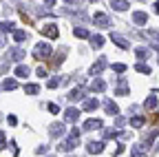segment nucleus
I'll return each mask as SVG.
<instances>
[{"mask_svg": "<svg viewBox=\"0 0 159 157\" xmlns=\"http://www.w3.org/2000/svg\"><path fill=\"white\" fill-rule=\"evenodd\" d=\"M77 146H80V128H71L69 137L60 142L57 150H60V153H71V150H73V148H77Z\"/></svg>", "mask_w": 159, "mask_h": 157, "instance_id": "f257e3e1", "label": "nucleus"}, {"mask_svg": "<svg viewBox=\"0 0 159 157\" xmlns=\"http://www.w3.org/2000/svg\"><path fill=\"white\" fill-rule=\"evenodd\" d=\"M51 55V44L49 42H38L35 49H33V58L35 60H49Z\"/></svg>", "mask_w": 159, "mask_h": 157, "instance_id": "f03ea898", "label": "nucleus"}, {"mask_svg": "<svg viewBox=\"0 0 159 157\" xmlns=\"http://www.w3.org/2000/svg\"><path fill=\"white\" fill-rule=\"evenodd\" d=\"M93 22H95L97 27H102V29H106V27L111 25V20H108V16H106V13H102V11H97V13L93 16Z\"/></svg>", "mask_w": 159, "mask_h": 157, "instance_id": "7ed1b4c3", "label": "nucleus"}, {"mask_svg": "<svg viewBox=\"0 0 159 157\" xmlns=\"http://www.w3.org/2000/svg\"><path fill=\"white\" fill-rule=\"evenodd\" d=\"M104 124H102V120H95V117H91V120H86L84 124H82V128L84 131H99Z\"/></svg>", "mask_w": 159, "mask_h": 157, "instance_id": "20e7f679", "label": "nucleus"}, {"mask_svg": "<svg viewBox=\"0 0 159 157\" xmlns=\"http://www.w3.org/2000/svg\"><path fill=\"white\" fill-rule=\"evenodd\" d=\"M104 69H106V58H99V60H97V62L89 69V73H91V75H99Z\"/></svg>", "mask_w": 159, "mask_h": 157, "instance_id": "39448f33", "label": "nucleus"}, {"mask_svg": "<svg viewBox=\"0 0 159 157\" xmlns=\"http://www.w3.org/2000/svg\"><path fill=\"white\" fill-rule=\"evenodd\" d=\"M115 95H128V82H126V77H119V80H117Z\"/></svg>", "mask_w": 159, "mask_h": 157, "instance_id": "423d86ee", "label": "nucleus"}, {"mask_svg": "<svg viewBox=\"0 0 159 157\" xmlns=\"http://www.w3.org/2000/svg\"><path fill=\"white\" fill-rule=\"evenodd\" d=\"M42 33H44L47 38H51V40H55V38L60 35V31H57L55 25H44V27H42Z\"/></svg>", "mask_w": 159, "mask_h": 157, "instance_id": "0eeeda50", "label": "nucleus"}, {"mask_svg": "<svg viewBox=\"0 0 159 157\" xmlns=\"http://www.w3.org/2000/svg\"><path fill=\"white\" fill-rule=\"evenodd\" d=\"M111 40H113V42H115L119 49H128V40H126V38H122L119 33H115V31L111 33Z\"/></svg>", "mask_w": 159, "mask_h": 157, "instance_id": "6e6552de", "label": "nucleus"}, {"mask_svg": "<svg viewBox=\"0 0 159 157\" xmlns=\"http://www.w3.org/2000/svg\"><path fill=\"white\" fill-rule=\"evenodd\" d=\"M77 117H80V111H77L75 106H69V109L64 111V120H66V122H77Z\"/></svg>", "mask_w": 159, "mask_h": 157, "instance_id": "1a4fd4ad", "label": "nucleus"}, {"mask_svg": "<svg viewBox=\"0 0 159 157\" xmlns=\"http://www.w3.org/2000/svg\"><path fill=\"white\" fill-rule=\"evenodd\" d=\"M86 150H89L91 155L102 153V150H104V142H89V144H86Z\"/></svg>", "mask_w": 159, "mask_h": 157, "instance_id": "9d476101", "label": "nucleus"}, {"mask_svg": "<svg viewBox=\"0 0 159 157\" xmlns=\"http://www.w3.org/2000/svg\"><path fill=\"white\" fill-rule=\"evenodd\" d=\"M62 133H64V124L55 122V124H51V126H49V135H51V137H60Z\"/></svg>", "mask_w": 159, "mask_h": 157, "instance_id": "9b49d317", "label": "nucleus"}, {"mask_svg": "<svg viewBox=\"0 0 159 157\" xmlns=\"http://www.w3.org/2000/svg\"><path fill=\"white\" fill-rule=\"evenodd\" d=\"M133 22H135V25H146V22H148V13L135 11V13H133Z\"/></svg>", "mask_w": 159, "mask_h": 157, "instance_id": "f8f14e48", "label": "nucleus"}, {"mask_svg": "<svg viewBox=\"0 0 159 157\" xmlns=\"http://www.w3.org/2000/svg\"><path fill=\"white\" fill-rule=\"evenodd\" d=\"M144 38L146 40H152L155 49H159V31H144Z\"/></svg>", "mask_w": 159, "mask_h": 157, "instance_id": "ddd939ff", "label": "nucleus"}, {"mask_svg": "<svg viewBox=\"0 0 159 157\" xmlns=\"http://www.w3.org/2000/svg\"><path fill=\"white\" fill-rule=\"evenodd\" d=\"M104 111H106L108 115H117V113H119V109H117V104H115L113 100H106V102H104Z\"/></svg>", "mask_w": 159, "mask_h": 157, "instance_id": "4468645a", "label": "nucleus"}, {"mask_svg": "<svg viewBox=\"0 0 159 157\" xmlns=\"http://www.w3.org/2000/svg\"><path fill=\"white\" fill-rule=\"evenodd\" d=\"M111 7L117 11H126L128 9V0H111Z\"/></svg>", "mask_w": 159, "mask_h": 157, "instance_id": "2eb2a0df", "label": "nucleus"}, {"mask_svg": "<svg viewBox=\"0 0 159 157\" xmlns=\"http://www.w3.org/2000/svg\"><path fill=\"white\" fill-rule=\"evenodd\" d=\"M89 40H91V47H93V49H102V47H104V38H102V35H91Z\"/></svg>", "mask_w": 159, "mask_h": 157, "instance_id": "dca6fc26", "label": "nucleus"}, {"mask_svg": "<svg viewBox=\"0 0 159 157\" xmlns=\"http://www.w3.org/2000/svg\"><path fill=\"white\" fill-rule=\"evenodd\" d=\"M82 97H84V89H82V86H80V89H73V91L69 93V100H71V102L82 100Z\"/></svg>", "mask_w": 159, "mask_h": 157, "instance_id": "f3484780", "label": "nucleus"}, {"mask_svg": "<svg viewBox=\"0 0 159 157\" xmlns=\"http://www.w3.org/2000/svg\"><path fill=\"white\" fill-rule=\"evenodd\" d=\"M104 89H106L104 80H93V84H91V91H93V93H102Z\"/></svg>", "mask_w": 159, "mask_h": 157, "instance_id": "a211bd4d", "label": "nucleus"}, {"mask_svg": "<svg viewBox=\"0 0 159 157\" xmlns=\"http://www.w3.org/2000/svg\"><path fill=\"white\" fill-rule=\"evenodd\" d=\"M2 89H5V91H16V89H18V82L13 80V77H7V80L2 82Z\"/></svg>", "mask_w": 159, "mask_h": 157, "instance_id": "6ab92c4d", "label": "nucleus"}, {"mask_svg": "<svg viewBox=\"0 0 159 157\" xmlns=\"http://www.w3.org/2000/svg\"><path fill=\"white\" fill-rule=\"evenodd\" d=\"M124 133L119 131V128H108V131H104V137L106 140H113V137H122Z\"/></svg>", "mask_w": 159, "mask_h": 157, "instance_id": "aec40b11", "label": "nucleus"}, {"mask_svg": "<svg viewBox=\"0 0 159 157\" xmlns=\"http://www.w3.org/2000/svg\"><path fill=\"white\" fill-rule=\"evenodd\" d=\"M144 124H146V120H144L142 115H137V117H130V126H133V128H142Z\"/></svg>", "mask_w": 159, "mask_h": 157, "instance_id": "412c9836", "label": "nucleus"}, {"mask_svg": "<svg viewBox=\"0 0 159 157\" xmlns=\"http://www.w3.org/2000/svg\"><path fill=\"white\" fill-rule=\"evenodd\" d=\"M64 58H66V47H64V49H60V51H57V55H55V60L51 62V67H57L60 62H62V60H64Z\"/></svg>", "mask_w": 159, "mask_h": 157, "instance_id": "4be33fe9", "label": "nucleus"}, {"mask_svg": "<svg viewBox=\"0 0 159 157\" xmlns=\"http://www.w3.org/2000/svg\"><path fill=\"white\" fill-rule=\"evenodd\" d=\"M29 67H25V64H20V67H16V75L18 77H29Z\"/></svg>", "mask_w": 159, "mask_h": 157, "instance_id": "5701e85b", "label": "nucleus"}, {"mask_svg": "<svg viewBox=\"0 0 159 157\" xmlns=\"http://www.w3.org/2000/svg\"><path fill=\"white\" fill-rule=\"evenodd\" d=\"M82 109H84V111H95V109H97V100H95V97H91V100H86V102L82 104Z\"/></svg>", "mask_w": 159, "mask_h": 157, "instance_id": "b1692460", "label": "nucleus"}, {"mask_svg": "<svg viewBox=\"0 0 159 157\" xmlns=\"http://www.w3.org/2000/svg\"><path fill=\"white\" fill-rule=\"evenodd\" d=\"M13 40H16V42H22V40H27V31H22V29H16V31H13Z\"/></svg>", "mask_w": 159, "mask_h": 157, "instance_id": "393cba45", "label": "nucleus"}, {"mask_svg": "<svg viewBox=\"0 0 159 157\" xmlns=\"http://www.w3.org/2000/svg\"><path fill=\"white\" fill-rule=\"evenodd\" d=\"M157 106V97L155 95H150V97H146V102H144V109H148V111H152Z\"/></svg>", "mask_w": 159, "mask_h": 157, "instance_id": "a878e982", "label": "nucleus"}, {"mask_svg": "<svg viewBox=\"0 0 159 157\" xmlns=\"http://www.w3.org/2000/svg\"><path fill=\"white\" fill-rule=\"evenodd\" d=\"M73 35H75V38H91V35H89V31H86V29H82V27H75V29H73Z\"/></svg>", "mask_w": 159, "mask_h": 157, "instance_id": "bb28decb", "label": "nucleus"}, {"mask_svg": "<svg viewBox=\"0 0 159 157\" xmlns=\"http://www.w3.org/2000/svg\"><path fill=\"white\" fill-rule=\"evenodd\" d=\"M135 71H137V73H144V75H150V67H148V64H142V62L135 64Z\"/></svg>", "mask_w": 159, "mask_h": 157, "instance_id": "cd10ccee", "label": "nucleus"}, {"mask_svg": "<svg viewBox=\"0 0 159 157\" xmlns=\"http://www.w3.org/2000/svg\"><path fill=\"white\" fill-rule=\"evenodd\" d=\"M38 91H40L38 84H25V93H27V95H35Z\"/></svg>", "mask_w": 159, "mask_h": 157, "instance_id": "c85d7f7f", "label": "nucleus"}, {"mask_svg": "<svg viewBox=\"0 0 159 157\" xmlns=\"http://www.w3.org/2000/svg\"><path fill=\"white\" fill-rule=\"evenodd\" d=\"M133 157H148V155H146V148H144V146H135V148H133Z\"/></svg>", "mask_w": 159, "mask_h": 157, "instance_id": "c756f323", "label": "nucleus"}, {"mask_svg": "<svg viewBox=\"0 0 159 157\" xmlns=\"http://www.w3.org/2000/svg\"><path fill=\"white\" fill-rule=\"evenodd\" d=\"M60 84H62V77H51V80L47 82V86H49V89H57Z\"/></svg>", "mask_w": 159, "mask_h": 157, "instance_id": "7c9ffc66", "label": "nucleus"}, {"mask_svg": "<svg viewBox=\"0 0 159 157\" xmlns=\"http://www.w3.org/2000/svg\"><path fill=\"white\" fill-rule=\"evenodd\" d=\"M0 29H2L5 33H7V31H16V27H13V22H9V20H7V22H0Z\"/></svg>", "mask_w": 159, "mask_h": 157, "instance_id": "2f4dec72", "label": "nucleus"}, {"mask_svg": "<svg viewBox=\"0 0 159 157\" xmlns=\"http://www.w3.org/2000/svg\"><path fill=\"white\" fill-rule=\"evenodd\" d=\"M135 55L139 58V60H144V58H148V51L146 49H135Z\"/></svg>", "mask_w": 159, "mask_h": 157, "instance_id": "473e14b6", "label": "nucleus"}, {"mask_svg": "<svg viewBox=\"0 0 159 157\" xmlns=\"http://www.w3.org/2000/svg\"><path fill=\"white\" fill-rule=\"evenodd\" d=\"M113 71H117V73H124V71H126V64L117 62V64H113Z\"/></svg>", "mask_w": 159, "mask_h": 157, "instance_id": "72a5a7b5", "label": "nucleus"}, {"mask_svg": "<svg viewBox=\"0 0 159 157\" xmlns=\"http://www.w3.org/2000/svg\"><path fill=\"white\" fill-rule=\"evenodd\" d=\"M7 148V140H5V133L0 131V150H5Z\"/></svg>", "mask_w": 159, "mask_h": 157, "instance_id": "f704fd0d", "label": "nucleus"}, {"mask_svg": "<svg viewBox=\"0 0 159 157\" xmlns=\"http://www.w3.org/2000/svg\"><path fill=\"white\" fill-rule=\"evenodd\" d=\"M122 153H124V144H117L113 148V155H122Z\"/></svg>", "mask_w": 159, "mask_h": 157, "instance_id": "c9c22d12", "label": "nucleus"}, {"mask_svg": "<svg viewBox=\"0 0 159 157\" xmlns=\"http://www.w3.org/2000/svg\"><path fill=\"white\" fill-rule=\"evenodd\" d=\"M49 111H51L53 115H57V113H60V106H57V104H49Z\"/></svg>", "mask_w": 159, "mask_h": 157, "instance_id": "e433bc0d", "label": "nucleus"}, {"mask_svg": "<svg viewBox=\"0 0 159 157\" xmlns=\"http://www.w3.org/2000/svg\"><path fill=\"white\" fill-rule=\"evenodd\" d=\"M35 73H38L40 77H47V69H44V67H38V71H35Z\"/></svg>", "mask_w": 159, "mask_h": 157, "instance_id": "4c0bfd02", "label": "nucleus"}, {"mask_svg": "<svg viewBox=\"0 0 159 157\" xmlns=\"http://www.w3.org/2000/svg\"><path fill=\"white\" fill-rule=\"evenodd\" d=\"M124 122H126V120H124V117H122V115H115V124H117V126H122Z\"/></svg>", "mask_w": 159, "mask_h": 157, "instance_id": "58836bf2", "label": "nucleus"}, {"mask_svg": "<svg viewBox=\"0 0 159 157\" xmlns=\"http://www.w3.org/2000/svg\"><path fill=\"white\" fill-rule=\"evenodd\" d=\"M7 122H9L11 126H16V124H18V120H16V115H9V117H7Z\"/></svg>", "mask_w": 159, "mask_h": 157, "instance_id": "ea45409f", "label": "nucleus"}, {"mask_svg": "<svg viewBox=\"0 0 159 157\" xmlns=\"http://www.w3.org/2000/svg\"><path fill=\"white\" fill-rule=\"evenodd\" d=\"M35 153H38V155H44V153H47V146H38Z\"/></svg>", "mask_w": 159, "mask_h": 157, "instance_id": "a19ab883", "label": "nucleus"}, {"mask_svg": "<svg viewBox=\"0 0 159 157\" xmlns=\"http://www.w3.org/2000/svg\"><path fill=\"white\" fill-rule=\"evenodd\" d=\"M44 5H47V7H53V5H55V0H44Z\"/></svg>", "mask_w": 159, "mask_h": 157, "instance_id": "79ce46f5", "label": "nucleus"}, {"mask_svg": "<svg viewBox=\"0 0 159 157\" xmlns=\"http://www.w3.org/2000/svg\"><path fill=\"white\" fill-rule=\"evenodd\" d=\"M155 13L159 16V0H157V2H155Z\"/></svg>", "mask_w": 159, "mask_h": 157, "instance_id": "37998d69", "label": "nucleus"}, {"mask_svg": "<svg viewBox=\"0 0 159 157\" xmlns=\"http://www.w3.org/2000/svg\"><path fill=\"white\" fill-rule=\"evenodd\" d=\"M152 153H159V140H157V144H155V148H152Z\"/></svg>", "mask_w": 159, "mask_h": 157, "instance_id": "c03bdc74", "label": "nucleus"}, {"mask_svg": "<svg viewBox=\"0 0 159 157\" xmlns=\"http://www.w3.org/2000/svg\"><path fill=\"white\" fill-rule=\"evenodd\" d=\"M0 47H5V38L2 35H0Z\"/></svg>", "mask_w": 159, "mask_h": 157, "instance_id": "a18cd8bd", "label": "nucleus"}, {"mask_svg": "<svg viewBox=\"0 0 159 157\" xmlns=\"http://www.w3.org/2000/svg\"><path fill=\"white\" fill-rule=\"evenodd\" d=\"M64 2H77V0H64Z\"/></svg>", "mask_w": 159, "mask_h": 157, "instance_id": "49530a36", "label": "nucleus"}, {"mask_svg": "<svg viewBox=\"0 0 159 157\" xmlns=\"http://www.w3.org/2000/svg\"><path fill=\"white\" fill-rule=\"evenodd\" d=\"M91 2H99V0H91Z\"/></svg>", "mask_w": 159, "mask_h": 157, "instance_id": "de8ad7c7", "label": "nucleus"}, {"mask_svg": "<svg viewBox=\"0 0 159 157\" xmlns=\"http://www.w3.org/2000/svg\"><path fill=\"white\" fill-rule=\"evenodd\" d=\"M51 157H53V155H51Z\"/></svg>", "mask_w": 159, "mask_h": 157, "instance_id": "09e8293b", "label": "nucleus"}]
</instances>
